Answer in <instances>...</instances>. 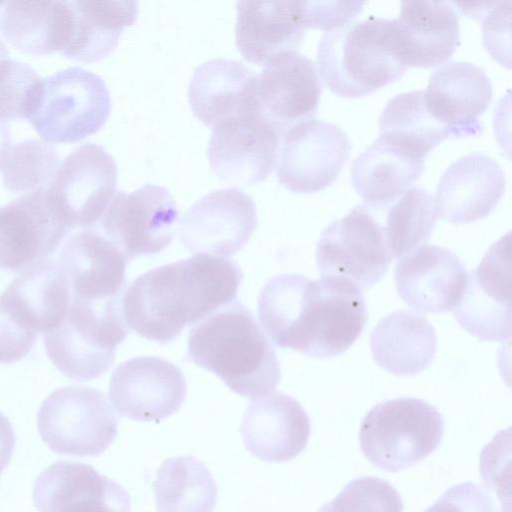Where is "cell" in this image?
Listing matches in <instances>:
<instances>
[{
    "label": "cell",
    "instance_id": "cell-16",
    "mask_svg": "<svg viewBox=\"0 0 512 512\" xmlns=\"http://www.w3.org/2000/svg\"><path fill=\"white\" fill-rule=\"evenodd\" d=\"M187 392L178 366L159 357L140 356L119 364L108 396L115 411L138 422H158L177 412Z\"/></svg>",
    "mask_w": 512,
    "mask_h": 512
},
{
    "label": "cell",
    "instance_id": "cell-17",
    "mask_svg": "<svg viewBox=\"0 0 512 512\" xmlns=\"http://www.w3.org/2000/svg\"><path fill=\"white\" fill-rule=\"evenodd\" d=\"M321 84L312 60L295 49L270 58L256 80L258 114L282 134L313 118Z\"/></svg>",
    "mask_w": 512,
    "mask_h": 512
},
{
    "label": "cell",
    "instance_id": "cell-11",
    "mask_svg": "<svg viewBox=\"0 0 512 512\" xmlns=\"http://www.w3.org/2000/svg\"><path fill=\"white\" fill-rule=\"evenodd\" d=\"M179 211L170 192L145 184L131 193L114 194L100 220L102 234L127 262L161 252L169 246Z\"/></svg>",
    "mask_w": 512,
    "mask_h": 512
},
{
    "label": "cell",
    "instance_id": "cell-29",
    "mask_svg": "<svg viewBox=\"0 0 512 512\" xmlns=\"http://www.w3.org/2000/svg\"><path fill=\"white\" fill-rule=\"evenodd\" d=\"M68 27L60 52L87 62L106 57L118 44L123 29L134 24L138 3L133 0L65 1Z\"/></svg>",
    "mask_w": 512,
    "mask_h": 512
},
{
    "label": "cell",
    "instance_id": "cell-2",
    "mask_svg": "<svg viewBox=\"0 0 512 512\" xmlns=\"http://www.w3.org/2000/svg\"><path fill=\"white\" fill-rule=\"evenodd\" d=\"M243 274L229 258L199 253L137 277L122 300L127 326L166 344L235 300Z\"/></svg>",
    "mask_w": 512,
    "mask_h": 512
},
{
    "label": "cell",
    "instance_id": "cell-39",
    "mask_svg": "<svg viewBox=\"0 0 512 512\" xmlns=\"http://www.w3.org/2000/svg\"><path fill=\"white\" fill-rule=\"evenodd\" d=\"M38 334L24 327L0 297V363L20 361L34 347Z\"/></svg>",
    "mask_w": 512,
    "mask_h": 512
},
{
    "label": "cell",
    "instance_id": "cell-25",
    "mask_svg": "<svg viewBox=\"0 0 512 512\" xmlns=\"http://www.w3.org/2000/svg\"><path fill=\"white\" fill-rule=\"evenodd\" d=\"M394 23L397 55L407 67L443 64L460 44L459 16L452 2L402 1Z\"/></svg>",
    "mask_w": 512,
    "mask_h": 512
},
{
    "label": "cell",
    "instance_id": "cell-6",
    "mask_svg": "<svg viewBox=\"0 0 512 512\" xmlns=\"http://www.w3.org/2000/svg\"><path fill=\"white\" fill-rule=\"evenodd\" d=\"M444 434L440 412L413 397L383 401L363 418L359 443L374 466L389 472L407 469L429 456Z\"/></svg>",
    "mask_w": 512,
    "mask_h": 512
},
{
    "label": "cell",
    "instance_id": "cell-42",
    "mask_svg": "<svg viewBox=\"0 0 512 512\" xmlns=\"http://www.w3.org/2000/svg\"><path fill=\"white\" fill-rule=\"evenodd\" d=\"M510 16L511 1L496 2L486 13L483 22V42L492 56L503 65L510 66Z\"/></svg>",
    "mask_w": 512,
    "mask_h": 512
},
{
    "label": "cell",
    "instance_id": "cell-3",
    "mask_svg": "<svg viewBox=\"0 0 512 512\" xmlns=\"http://www.w3.org/2000/svg\"><path fill=\"white\" fill-rule=\"evenodd\" d=\"M188 358L251 399L270 395L281 379L274 347L253 314L234 300L196 323L188 336Z\"/></svg>",
    "mask_w": 512,
    "mask_h": 512
},
{
    "label": "cell",
    "instance_id": "cell-27",
    "mask_svg": "<svg viewBox=\"0 0 512 512\" xmlns=\"http://www.w3.org/2000/svg\"><path fill=\"white\" fill-rule=\"evenodd\" d=\"M256 73L243 62L210 59L198 66L188 86L193 114L204 124L257 112Z\"/></svg>",
    "mask_w": 512,
    "mask_h": 512
},
{
    "label": "cell",
    "instance_id": "cell-34",
    "mask_svg": "<svg viewBox=\"0 0 512 512\" xmlns=\"http://www.w3.org/2000/svg\"><path fill=\"white\" fill-rule=\"evenodd\" d=\"M159 512H213L217 485L209 469L193 456L166 459L153 482Z\"/></svg>",
    "mask_w": 512,
    "mask_h": 512
},
{
    "label": "cell",
    "instance_id": "cell-12",
    "mask_svg": "<svg viewBox=\"0 0 512 512\" xmlns=\"http://www.w3.org/2000/svg\"><path fill=\"white\" fill-rule=\"evenodd\" d=\"M348 135L336 124L310 118L286 130L280 141L277 176L296 193L331 185L349 158Z\"/></svg>",
    "mask_w": 512,
    "mask_h": 512
},
{
    "label": "cell",
    "instance_id": "cell-20",
    "mask_svg": "<svg viewBox=\"0 0 512 512\" xmlns=\"http://www.w3.org/2000/svg\"><path fill=\"white\" fill-rule=\"evenodd\" d=\"M492 95L486 72L467 61H452L437 68L424 90L429 113L454 137L481 133L479 117L488 108Z\"/></svg>",
    "mask_w": 512,
    "mask_h": 512
},
{
    "label": "cell",
    "instance_id": "cell-45",
    "mask_svg": "<svg viewBox=\"0 0 512 512\" xmlns=\"http://www.w3.org/2000/svg\"><path fill=\"white\" fill-rule=\"evenodd\" d=\"M9 57V51L7 46L4 44L2 39L0 38V60L7 59Z\"/></svg>",
    "mask_w": 512,
    "mask_h": 512
},
{
    "label": "cell",
    "instance_id": "cell-23",
    "mask_svg": "<svg viewBox=\"0 0 512 512\" xmlns=\"http://www.w3.org/2000/svg\"><path fill=\"white\" fill-rule=\"evenodd\" d=\"M240 431L251 454L266 462L280 463L295 458L306 448L311 422L296 399L274 393L249 403Z\"/></svg>",
    "mask_w": 512,
    "mask_h": 512
},
{
    "label": "cell",
    "instance_id": "cell-37",
    "mask_svg": "<svg viewBox=\"0 0 512 512\" xmlns=\"http://www.w3.org/2000/svg\"><path fill=\"white\" fill-rule=\"evenodd\" d=\"M43 78L26 63L0 60V120L30 118L37 108Z\"/></svg>",
    "mask_w": 512,
    "mask_h": 512
},
{
    "label": "cell",
    "instance_id": "cell-21",
    "mask_svg": "<svg viewBox=\"0 0 512 512\" xmlns=\"http://www.w3.org/2000/svg\"><path fill=\"white\" fill-rule=\"evenodd\" d=\"M394 279L408 306L424 313H444L458 304L467 271L451 250L423 245L398 261Z\"/></svg>",
    "mask_w": 512,
    "mask_h": 512
},
{
    "label": "cell",
    "instance_id": "cell-22",
    "mask_svg": "<svg viewBox=\"0 0 512 512\" xmlns=\"http://www.w3.org/2000/svg\"><path fill=\"white\" fill-rule=\"evenodd\" d=\"M71 299L100 303L123 299L127 260L97 228L71 236L60 253Z\"/></svg>",
    "mask_w": 512,
    "mask_h": 512
},
{
    "label": "cell",
    "instance_id": "cell-1",
    "mask_svg": "<svg viewBox=\"0 0 512 512\" xmlns=\"http://www.w3.org/2000/svg\"><path fill=\"white\" fill-rule=\"evenodd\" d=\"M257 313L274 344L318 359L346 351L368 317L362 290L349 281L291 273L263 286Z\"/></svg>",
    "mask_w": 512,
    "mask_h": 512
},
{
    "label": "cell",
    "instance_id": "cell-35",
    "mask_svg": "<svg viewBox=\"0 0 512 512\" xmlns=\"http://www.w3.org/2000/svg\"><path fill=\"white\" fill-rule=\"evenodd\" d=\"M434 198L422 187L409 188L386 216L384 234L393 259L425 245L436 224Z\"/></svg>",
    "mask_w": 512,
    "mask_h": 512
},
{
    "label": "cell",
    "instance_id": "cell-8",
    "mask_svg": "<svg viewBox=\"0 0 512 512\" xmlns=\"http://www.w3.org/2000/svg\"><path fill=\"white\" fill-rule=\"evenodd\" d=\"M119 418L97 389L69 385L54 390L38 411V431L54 452L98 456L114 441Z\"/></svg>",
    "mask_w": 512,
    "mask_h": 512
},
{
    "label": "cell",
    "instance_id": "cell-31",
    "mask_svg": "<svg viewBox=\"0 0 512 512\" xmlns=\"http://www.w3.org/2000/svg\"><path fill=\"white\" fill-rule=\"evenodd\" d=\"M424 159L412 157L374 140L352 162L351 182L369 207L380 208L393 203L420 177Z\"/></svg>",
    "mask_w": 512,
    "mask_h": 512
},
{
    "label": "cell",
    "instance_id": "cell-44",
    "mask_svg": "<svg viewBox=\"0 0 512 512\" xmlns=\"http://www.w3.org/2000/svg\"><path fill=\"white\" fill-rule=\"evenodd\" d=\"M11 147V133L5 121L0 120V169Z\"/></svg>",
    "mask_w": 512,
    "mask_h": 512
},
{
    "label": "cell",
    "instance_id": "cell-24",
    "mask_svg": "<svg viewBox=\"0 0 512 512\" xmlns=\"http://www.w3.org/2000/svg\"><path fill=\"white\" fill-rule=\"evenodd\" d=\"M504 189L505 175L497 161L469 153L442 174L434 197L437 215L455 224L479 220L496 207Z\"/></svg>",
    "mask_w": 512,
    "mask_h": 512
},
{
    "label": "cell",
    "instance_id": "cell-19",
    "mask_svg": "<svg viewBox=\"0 0 512 512\" xmlns=\"http://www.w3.org/2000/svg\"><path fill=\"white\" fill-rule=\"evenodd\" d=\"M33 501L40 512H130V497L92 466L57 461L35 480Z\"/></svg>",
    "mask_w": 512,
    "mask_h": 512
},
{
    "label": "cell",
    "instance_id": "cell-4",
    "mask_svg": "<svg viewBox=\"0 0 512 512\" xmlns=\"http://www.w3.org/2000/svg\"><path fill=\"white\" fill-rule=\"evenodd\" d=\"M316 64L326 86L343 97H361L402 77L394 19L370 15L323 33Z\"/></svg>",
    "mask_w": 512,
    "mask_h": 512
},
{
    "label": "cell",
    "instance_id": "cell-7",
    "mask_svg": "<svg viewBox=\"0 0 512 512\" xmlns=\"http://www.w3.org/2000/svg\"><path fill=\"white\" fill-rule=\"evenodd\" d=\"M110 111L104 80L72 66L43 78L41 96L29 121L47 142H77L100 130Z\"/></svg>",
    "mask_w": 512,
    "mask_h": 512
},
{
    "label": "cell",
    "instance_id": "cell-33",
    "mask_svg": "<svg viewBox=\"0 0 512 512\" xmlns=\"http://www.w3.org/2000/svg\"><path fill=\"white\" fill-rule=\"evenodd\" d=\"M379 133L388 145L420 159L451 136L429 113L424 90L403 92L391 98L379 117Z\"/></svg>",
    "mask_w": 512,
    "mask_h": 512
},
{
    "label": "cell",
    "instance_id": "cell-26",
    "mask_svg": "<svg viewBox=\"0 0 512 512\" xmlns=\"http://www.w3.org/2000/svg\"><path fill=\"white\" fill-rule=\"evenodd\" d=\"M306 29L303 0L237 2L236 45L250 62L296 48Z\"/></svg>",
    "mask_w": 512,
    "mask_h": 512
},
{
    "label": "cell",
    "instance_id": "cell-30",
    "mask_svg": "<svg viewBox=\"0 0 512 512\" xmlns=\"http://www.w3.org/2000/svg\"><path fill=\"white\" fill-rule=\"evenodd\" d=\"M376 364L398 376L416 375L426 369L437 351L434 327L420 313L400 310L383 317L370 335Z\"/></svg>",
    "mask_w": 512,
    "mask_h": 512
},
{
    "label": "cell",
    "instance_id": "cell-43",
    "mask_svg": "<svg viewBox=\"0 0 512 512\" xmlns=\"http://www.w3.org/2000/svg\"><path fill=\"white\" fill-rule=\"evenodd\" d=\"M15 447V434L8 418L0 412V474L8 466Z\"/></svg>",
    "mask_w": 512,
    "mask_h": 512
},
{
    "label": "cell",
    "instance_id": "cell-9",
    "mask_svg": "<svg viewBox=\"0 0 512 512\" xmlns=\"http://www.w3.org/2000/svg\"><path fill=\"white\" fill-rule=\"evenodd\" d=\"M392 260L384 228L365 205L330 223L316 248L322 277L349 281L360 290L378 283Z\"/></svg>",
    "mask_w": 512,
    "mask_h": 512
},
{
    "label": "cell",
    "instance_id": "cell-10",
    "mask_svg": "<svg viewBox=\"0 0 512 512\" xmlns=\"http://www.w3.org/2000/svg\"><path fill=\"white\" fill-rule=\"evenodd\" d=\"M117 172L113 157L95 143L82 144L60 162L45 190L70 231L96 227L115 194Z\"/></svg>",
    "mask_w": 512,
    "mask_h": 512
},
{
    "label": "cell",
    "instance_id": "cell-40",
    "mask_svg": "<svg viewBox=\"0 0 512 512\" xmlns=\"http://www.w3.org/2000/svg\"><path fill=\"white\" fill-rule=\"evenodd\" d=\"M424 512H497V509L481 486L464 482L447 489Z\"/></svg>",
    "mask_w": 512,
    "mask_h": 512
},
{
    "label": "cell",
    "instance_id": "cell-15",
    "mask_svg": "<svg viewBox=\"0 0 512 512\" xmlns=\"http://www.w3.org/2000/svg\"><path fill=\"white\" fill-rule=\"evenodd\" d=\"M257 227L254 200L236 188L212 191L182 216L179 239L192 253L228 258L240 251Z\"/></svg>",
    "mask_w": 512,
    "mask_h": 512
},
{
    "label": "cell",
    "instance_id": "cell-18",
    "mask_svg": "<svg viewBox=\"0 0 512 512\" xmlns=\"http://www.w3.org/2000/svg\"><path fill=\"white\" fill-rule=\"evenodd\" d=\"M69 232L45 188L21 195L0 207V269L18 271L48 259Z\"/></svg>",
    "mask_w": 512,
    "mask_h": 512
},
{
    "label": "cell",
    "instance_id": "cell-14",
    "mask_svg": "<svg viewBox=\"0 0 512 512\" xmlns=\"http://www.w3.org/2000/svg\"><path fill=\"white\" fill-rule=\"evenodd\" d=\"M281 134L258 112L213 126L207 155L212 172L231 185L265 180L275 168Z\"/></svg>",
    "mask_w": 512,
    "mask_h": 512
},
{
    "label": "cell",
    "instance_id": "cell-5",
    "mask_svg": "<svg viewBox=\"0 0 512 512\" xmlns=\"http://www.w3.org/2000/svg\"><path fill=\"white\" fill-rule=\"evenodd\" d=\"M128 334L122 300L89 303L71 299L63 322L44 334V345L61 373L86 381L111 368L116 348Z\"/></svg>",
    "mask_w": 512,
    "mask_h": 512
},
{
    "label": "cell",
    "instance_id": "cell-13",
    "mask_svg": "<svg viewBox=\"0 0 512 512\" xmlns=\"http://www.w3.org/2000/svg\"><path fill=\"white\" fill-rule=\"evenodd\" d=\"M510 259L508 233L467 273L462 296L452 310L458 324L481 341L504 342L511 338Z\"/></svg>",
    "mask_w": 512,
    "mask_h": 512
},
{
    "label": "cell",
    "instance_id": "cell-32",
    "mask_svg": "<svg viewBox=\"0 0 512 512\" xmlns=\"http://www.w3.org/2000/svg\"><path fill=\"white\" fill-rule=\"evenodd\" d=\"M67 27L65 1L0 2V34L27 53L40 55L60 51Z\"/></svg>",
    "mask_w": 512,
    "mask_h": 512
},
{
    "label": "cell",
    "instance_id": "cell-36",
    "mask_svg": "<svg viewBox=\"0 0 512 512\" xmlns=\"http://www.w3.org/2000/svg\"><path fill=\"white\" fill-rule=\"evenodd\" d=\"M59 164L57 151L48 142L20 141L10 147L2 164L3 183L13 193L46 188Z\"/></svg>",
    "mask_w": 512,
    "mask_h": 512
},
{
    "label": "cell",
    "instance_id": "cell-28",
    "mask_svg": "<svg viewBox=\"0 0 512 512\" xmlns=\"http://www.w3.org/2000/svg\"><path fill=\"white\" fill-rule=\"evenodd\" d=\"M0 297L24 327L45 334L63 322L71 288L60 264L45 259L25 268Z\"/></svg>",
    "mask_w": 512,
    "mask_h": 512
},
{
    "label": "cell",
    "instance_id": "cell-38",
    "mask_svg": "<svg viewBox=\"0 0 512 512\" xmlns=\"http://www.w3.org/2000/svg\"><path fill=\"white\" fill-rule=\"evenodd\" d=\"M398 491L384 479L364 476L351 480L317 512H403Z\"/></svg>",
    "mask_w": 512,
    "mask_h": 512
},
{
    "label": "cell",
    "instance_id": "cell-41",
    "mask_svg": "<svg viewBox=\"0 0 512 512\" xmlns=\"http://www.w3.org/2000/svg\"><path fill=\"white\" fill-rule=\"evenodd\" d=\"M364 4V1H304L306 27L330 30L353 20Z\"/></svg>",
    "mask_w": 512,
    "mask_h": 512
}]
</instances>
